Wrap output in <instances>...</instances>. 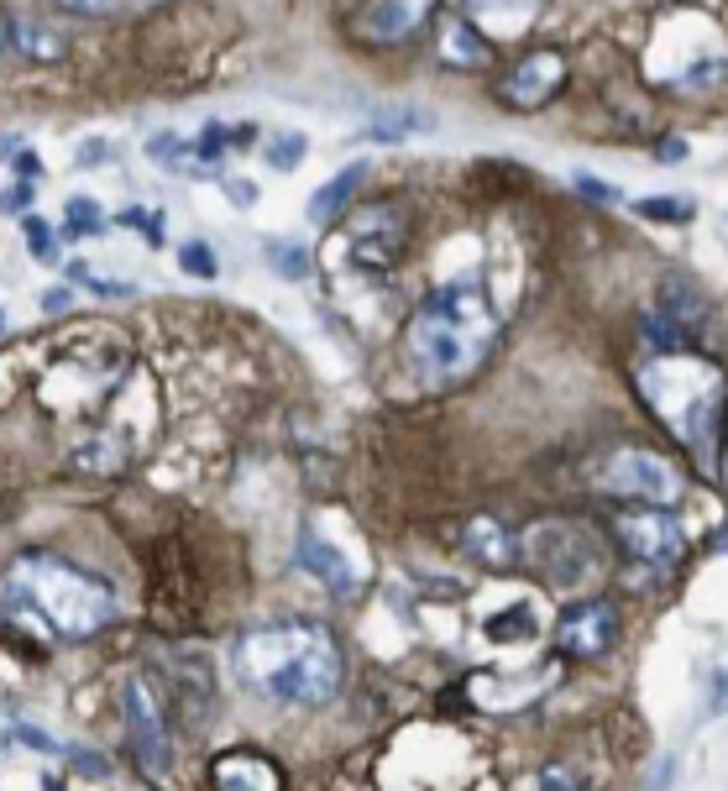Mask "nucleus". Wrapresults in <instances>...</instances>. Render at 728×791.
<instances>
[{"label":"nucleus","mask_w":728,"mask_h":791,"mask_svg":"<svg viewBox=\"0 0 728 791\" xmlns=\"http://www.w3.org/2000/svg\"><path fill=\"white\" fill-rule=\"evenodd\" d=\"M498 304L488 299L482 273H461L446 289H435L414 304L409 325L398 336L404 367L430 388H456L488 362L492 341H498Z\"/></svg>","instance_id":"obj_1"},{"label":"nucleus","mask_w":728,"mask_h":791,"mask_svg":"<svg viewBox=\"0 0 728 791\" xmlns=\"http://www.w3.org/2000/svg\"><path fill=\"white\" fill-rule=\"evenodd\" d=\"M237 676L252 693L273 697L283 708H325L346 681V655L325 624L289 618V624H262V629L241 634Z\"/></svg>","instance_id":"obj_2"},{"label":"nucleus","mask_w":728,"mask_h":791,"mask_svg":"<svg viewBox=\"0 0 728 791\" xmlns=\"http://www.w3.org/2000/svg\"><path fill=\"white\" fill-rule=\"evenodd\" d=\"M6 587H11L17 608H27L42 629H53L59 639H95L116 618L111 582L53 551H21L6 566Z\"/></svg>","instance_id":"obj_3"},{"label":"nucleus","mask_w":728,"mask_h":791,"mask_svg":"<svg viewBox=\"0 0 728 791\" xmlns=\"http://www.w3.org/2000/svg\"><path fill=\"white\" fill-rule=\"evenodd\" d=\"M126 367H132V356L121 352V346H111V352H100V346H69V352L42 373V404H48L53 415H95L105 398L121 394Z\"/></svg>","instance_id":"obj_4"},{"label":"nucleus","mask_w":728,"mask_h":791,"mask_svg":"<svg viewBox=\"0 0 728 791\" xmlns=\"http://www.w3.org/2000/svg\"><path fill=\"white\" fill-rule=\"evenodd\" d=\"M519 551H524V561H530L551 587H561V593H582V587H592V582L603 576V545H597V534H592L587 524H576V519H540V524L519 540Z\"/></svg>","instance_id":"obj_5"},{"label":"nucleus","mask_w":728,"mask_h":791,"mask_svg":"<svg viewBox=\"0 0 728 791\" xmlns=\"http://www.w3.org/2000/svg\"><path fill=\"white\" fill-rule=\"evenodd\" d=\"M592 482L613 498H630V503H676L682 498V467L649 446H624V451L603 456Z\"/></svg>","instance_id":"obj_6"},{"label":"nucleus","mask_w":728,"mask_h":791,"mask_svg":"<svg viewBox=\"0 0 728 791\" xmlns=\"http://www.w3.org/2000/svg\"><path fill=\"white\" fill-rule=\"evenodd\" d=\"M121 708H126V739H132L137 766L153 776V781H163V776H168V760H174L168 708H163V697L153 693V681L142 672H132L121 681Z\"/></svg>","instance_id":"obj_7"},{"label":"nucleus","mask_w":728,"mask_h":791,"mask_svg":"<svg viewBox=\"0 0 728 791\" xmlns=\"http://www.w3.org/2000/svg\"><path fill=\"white\" fill-rule=\"evenodd\" d=\"M613 540L624 545V555L649 561V566H676L687 555V534L666 509H618L613 514Z\"/></svg>","instance_id":"obj_8"},{"label":"nucleus","mask_w":728,"mask_h":791,"mask_svg":"<svg viewBox=\"0 0 728 791\" xmlns=\"http://www.w3.org/2000/svg\"><path fill=\"white\" fill-rule=\"evenodd\" d=\"M571 80V59L561 48H534L524 59L513 63L503 84H498V100L509 105V111H540V105H551Z\"/></svg>","instance_id":"obj_9"},{"label":"nucleus","mask_w":728,"mask_h":791,"mask_svg":"<svg viewBox=\"0 0 728 791\" xmlns=\"http://www.w3.org/2000/svg\"><path fill=\"white\" fill-rule=\"evenodd\" d=\"M618 639V608L609 597H587V603H571L566 614L555 618V651L571 660H592V655L613 651Z\"/></svg>","instance_id":"obj_10"},{"label":"nucleus","mask_w":728,"mask_h":791,"mask_svg":"<svg viewBox=\"0 0 728 791\" xmlns=\"http://www.w3.org/2000/svg\"><path fill=\"white\" fill-rule=\"evenodd\" d=\"M409 216H404V205H373V210H356L352 216V258L362 268H388V262L409 247Z\"/></svg>","instance_id":"obj_11"},{"label":"nucleus","mask_w":728,"mask_h":791,"mask_svg":"<svg viewBox=\"0 0 728 791\" xmlns=\"http://www.w3.org/2000/svg\"><path fill=\"white\" fill-rule=\"evenodd\" d=\"M435 17V0H367L352 17V38L367 48H398Z\"/></svg>","instance_id":"obj_12"},{"label":"nucleus","mask_w":728,"mask_h":791,"mask_svg":"<svg viewBox=\"0 0 728 791\" xmlns=\"http://www.w3.org/2000/svg\"><path fill=\"white\" fill-rule=\"evenodd\" d=\"M210 781H216L220 791H283V787H289V776L278 771L268 754H257V750H226V754H216Z\"/></svg>","instance_id":"obj_13"},{"label":"nucleus","mask_w":728,"mask_h":791,"mask_svg":"<svg viewBox=\"0 0 728 791\" xmlns=\"http://www.w3.org/2000/svg\"><path fill=\"white\" fill-rule=\"evenodd\" d=\"M294 561L304 566L310 576H320L325 587H331L335 597H356V587H362V576L352 572V561L335 551L331 540H320L315 530H304L299 534V551H294Z\"/></svg>","instance_id":"obj_14"},{"label":"nucleus","mask_w":728,"mask_h":791,"mask_svg":"<svg viewBox=\"0 0 728 791\" xmlns=\"http://www.w3.org/2000/svg\"><path fill=\"white\" fill-rule=\"evenodd\" d=\"M461 551H467V561L488 566V572H509L513 561H519V540L492 514H477V519H467V530H461Z\"/></svg>","instance_id":"obj_15"},{"label":"nucleus","mask_w":728,"mask_h":791,"mask_svg":"<svg viewBox=\"0 0 728 791\" xmlns=\"http://www.w3.org/2000/svg\"><path fill=\"white\" fill-rule=\"evenodd\" d=\"M132 456H137V446H132V436H121V430H100V436H90L74 451V467L80 472H95V477H116L132 467Z\"/></svg>","instance_id":"obj_16"},{"label":"nucleus","mask_w":728,"mask_h":791,"mask_svg":"<svg viewBox=\"0 0 728 791\" xmlns=\"http://www.w3.org/2000/svg\"><path fill=\"white\" fill-rule=\"evenodd\" d=\"M440 63H446V69H488L492 48L467 17H451L446 32H440Z\"/></svg>","instance_id":"obj_17"},{"label":"nucleus","mask_w":728,"mask_h":791,"mask_svg":"<svg viewBox=\"0 0 728 791\" xmlns=\"http://www.w3.org/2000/svg\"><path fill=\"white\" fill-rule=\"evenodd\" d=\"M435 126V111L430 105H383L373 111L367 121V137L377 142H404V137H419V132H430Z\"/></svg>","instance_id":"obj_18"},{"label":"nucleus","mask_w":728,"mask_h":791,"mask_svg":"<svg viewBox=\"0 0 728 791\" xmlns=\"http://www.w3.org/2000/svg\"><path fill=\"white\" fill-rule=\"evenodd\" d=\"M362 178H367V163H346L325 189H315V199H310V220H315V226H331V220L352 205V195L362 189Z\"/></svg>","instance_id":"obj_19"},{"label":"nucleus","mask_w":728,"mask_h":791,"mask_svg":"<svg viewBox=\"0 0 728 791\" xmlns=\"http://www.w3.org/2000/svg\"><path fill=\"white\" fill-rule=\"evenodd\" d=\"M655 310H661V315H670L676 325H687L691 336H697V331H703V320H708V299L697 294L691 283H666Z\"/></svg>","instance_id":"obj_20"},{"label":"nucleus","mask_w":728,"mask_h":791,"mask_svg":"<svg viewBox=\"0 0 728 791\" xmlns=\"http://www.w3.org/2000/svg\"><path fill=\"white\" fill-rule=\"evenodd\" d=\"M21 59L27 63H59L63 59V32L48 21L21 17Z\"/></svg>","instance_id":"obj_21"},{"label":"nucleus","mask_w":728,"mask_h":791,"mask_svg":"<svg viewBox=\"0 0 728 791\" xmlns=\"http://www.w3.org/2000/svg\"><path fill=\"white\" fill-rule=\"evenodd\" d=\"M639 331H645V341L655 346V352H666V356H676V352H687L691 341V331L687 325H676L670 315H661V310H645V320H639Z\"/></svg>","instance_id":"obj_22"},{"label":"nucleus","mask_w":728,"mask_h":791,"mask_svg":"<svg viewBox=\"0 0 728 791\" xmlns=\"http://www.w3.org/2000/svg\"><path fill=\"white\" fill-rule=\"evenodd\" d=\"M634 216L655 220V226H687L691 216H697V205H691L687 195H649V199H634Z\"/></svg>","instance_id":"obj_23"},{"label":"nucleus","mask_w":728,"mask_h":791,"mask_svg":"<svg viewBox=\"0 0 728 791\" xmlns=\"http://www.w3.org/2000/svg\"><path fill=\"white\" fill-rule=\"evenodd\" d=\"M74 17H126V11H158L168 0H53Z\"/></svg>","instance_id":"obj_24"},{"label":"nucleus","mask_w":728,"mask_h":791,"mask_svg":"<svg viewBox=\"0 0 728 791\" xmlns=\"http://www.w3.org/2000/svg\"><path fill=\"white\" fill-rule=\"evenodd\" d=\"M467 21H509V17H534L540 0H461Z\"/></svg>","instance_id":"obj_25"},{"label":"nucleus","mask_w":728,"mask_h":791,"mask_svg":"<svg viewBox=\"0 0 728 791\" xmlns=\"http://www.w3.org/2000/svg\"><path fill=\"white\" fill-rule=\"evenodd\" d=\"M111 220L100 210L95 199H69V237H100Z\"/></svg>","instance_id":"obj_26"},{"label":"nucleus","mask_w":728,"mask_h":791,"mask_svg":"<svg viewBox=\"0 0 728 791\" xmlns=\"http://www.w3.org/2000/svg\"><path fill=\"white\" fill-rule=\"evenodd\" d=\"M268 252H273V273H283V278H310V252H304L299 241H268Z\"/></svg>","instance_id":"obj_27"},{"label":"nucleus","mask_w":728,"mask_h":791,"mask_svg":"<svg viewBox=\"0 0 728 791\" xmlns=\"http://www.w3.org/2000/svg\"><path fill=\"white\" fill-rule=\"evenodd\" d=\"M262 153H268V163H273L278 174H289V168H299V158L310 153V142L299 137V132H289V137H273Z\"/></svg>","instance_id":"obj_28"},{"label":"nucleus","mask_w":728,"mask_h":791,"mask_svg":"<svg viewBox=\"0 0 728 791\" xmlns=\"http://www.w3.org/2000/svg\"><path fill=\"white\" fill-rule=\"evenodd\" d=\"M178 268H184L189 278H216L220 273L216 252H210L205 241H184V247H178Z\"/></svg>","instance_id":"obj_29"},{"label":"nucleus","mask_w":728,"mask_h":791,"mask_svg":"<svg viewBox=\"0 0 728 791\" xmlns=\"http://www.w3.org/2000/svg\"><path fill=\"white\" fill-rule=\"evenodd\" d=\"M147 153H153L158 163H168V168H174V163H195V142L174 137V132H158V137L147 142ZM195 168H199V163H195Z\"/></svg>","instance_id":"obj_30"},{"label":"nucleus","mask_w":728,"mask_h":791,"mask_svg":"<svg viewBox=\"0 0 728 791\" xmlns=\"http://www.w3.org/2000/svg\"><path fill=\"white\" fill-rule=\"evenodd\" d=\"M27 247H32V258L38 262H59V237L48 231V220L42 216H27Z\"/></svg>","instance_id":"obj_31"},{"label":"nucleus","mask_w":728,"mask_h":791,"mask_svg":"<svg viewBox=\"0 0 728 791\" xmlns=\"http://www.w3.org/2000/svg\"><path fill=\"white\" fill-rule=\"evenodd\" d=\"M488 634H492V639H530V634H534V614H530V608H513L509 618H492Z\"/></svg>","instance_id":"obj_32"},{"label":"nucleus","mask_w":728,"mask_h":791,"mask_svg":"<svg viewBox=\"0 0 728 791\" xmlns=\"http://www.w3.org/2000/svg\"><path fill=\"white\" fill-rule=\"evenodd\" d=\"M116 226H137L147 241H163V220H158V210H142V205H126L116 216Z\"/></svg>","instance_id":"obj_33"},{"label":"nucleus","mask_w":728,"mask_h":791,"mask_svg":"<svg viewBox=\"0 0 728 791\" xmlns=\"http://www.w3.org/2000/svg\"><path fill=\"white\" fill-rule=\"evenodd\" d=\"M11 59H21V17H0V63H11Z\"/></svg>","instance_id":"obj_34"},{"label":"nucleus","mask_w":728,"mask_h":791,"mask_svg":"<svg viewBox=\"0 0 728 791\" xmlns=\"http://www.w3.org/2000/svg\"><path fill=\"white\" fill-rule=\"evenodd\" d=\"M576 189H582V195L587 199H597V205H613V184H603V178H587V174H576Z\"/></svg>","instance_id":"obj_35"},{"label":"nucleus","mask_w":728,"mask_h":791,"mask_svg":"<svg viewBox=\"0 0 728 791\" xmlns=\"http://www.w3.org/2000/svg\"><path fill=\"white\" fill-rule=\"evenodd\" d=\"M74 771L80 776H90V781H105V776H111V766H105V760H100V754H74Z\"/></svg>","instance_id":"obj_36"},{"label":"nucleus","mask_w":728,"mask_h":791,"mask_svg":"<svg viewBox=\"0 0 728 791\" xmlns=\"http://www.w3.org/2000/svg\"><path fill=\"white\" fill-rule=\"evenodd\" d=\"M27 205H32V189H27V184H17V189H6V195H0V210H11V216L27 210Z\"/></svg>","instance_id":"obj_37"},{"label":"nucleus","mask_w":728,"mask_h":791,"mask_svg":"<svg viewBox=\"0 0 728 791\" xmlns=\"http://www.w3.org/2000/svg\"><path fill=\"white\" fill-rule=\"evenodd\" d=\"M69 289H48V294H42V315H63V310H69Z\"/></svg>","instance_id":"obj_38"},{"label":"nucleus","mask_w":728,"mask_h":791,"mask_svg":"<svg viewBox=\"0 0 728 791\" xmlns=\"http://www.w3.org/2000/svg\"><path fill=\"white\" fill-rule=\"evenodd\" d=\"M17 178H21V184H38V178H42V163L32 158V153H17Z\"/></svg>","instance_id":"obj_39"},{"label":"nucleus","mask_w":728,"mask_h":791,"mask_svg":"<svg viewBox=\"0 0 728 791\" xmlns=\"http://www.w3.org/2000/svg\"><path fill=\"white\" fill-rule=\"evenodd\" d=\"M661 158H666V163H682V158H687V142H682V137H666V142H661Z\"/></svg>","instance_id":"obj_40"},{"label":"nucleus","mask_w":728,"mask_h":791,"mask_svg":"<svg viewBox=\"0 0 728 791\" xmlns=\"http://www.w3.org/2000/svg\"><path fill=\"white\" fill-rule=\"evenodd\" d=\"M21 739H27V745H38V750H59V739H48V733H38V729H27V724H21Z\"/></svg>","instance_id":"obj_41"},{"label":"nucleus","mask_w":728,"mask_h":791,"mask_svg":"<svg viewBox=\"0 0 728 791\" xmlns=\"http://www.w3.org/2000/svg\"><path fill=\"white\" fill-rule=\"evenodd\" d=\"M540 787H576V776H566V771H545V776H540Z\"/></svg>","instance_id":"obj_42"},{"label":"nucleus","mask_w":728,"mask_h":791,"mask_svg":"<svg viewBox=\"0 0 728 791\" xmlns=\"http://www.w3.org/2000/svg\"><path fill=\"white\" fill-rule=\"evenodd\" d=\"M0 325H6V315H0Z\"/></svg>","instance_id":"obj_43"}]
</instances>
